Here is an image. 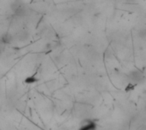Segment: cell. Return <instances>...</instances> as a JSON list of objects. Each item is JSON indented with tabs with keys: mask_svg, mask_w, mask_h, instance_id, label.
<instances>
[{
	"mask_svg": "<svg viewBox=\"0 0 146 130\" xmlns=\"http://www.w3.org/2000/svg\"><path fill=\"white\" fill-rule=\"evenodd\" d=\"M10 8L13 10V12L17 16H23L26 14L27 8V5L22 2L21 0H15L10 4Z\"/></svg>",
	"mask_w": 146,
	"mask_h": 130,
	"instance_id": "cell-1",
	"label": "cell"
},
{
	"mask_svg": "<svg viewBox=\"0 0 146 130\" xmlns=\"http://www.w3.org/2000/svg\"><path fill=\"white\" fill-rule=\"evenodd\" d=\"M11 39H12V37L9 33H4L0 37V43H2L4 45H6V44L9 43L11 42Z\"/></svg>",
	"mask_w": 146,
	"mask_h": 130,
	"instance_id": "cell-2",
	"label": "cell"
},
{
	"mask_svg": "<svg viewBox=\"0 0 146 130\" xmlns=\"http://www.w3.org/2000/svg\"><path fill=\"white\" fill-rule=\"evenodd\" d=\"M37 79L34 78V77H28L27 79H26V83H33L34 82H36Z\"/></svg>",
	"mask_w": 146,
	"mask_h": 130,
	"instance_id": "cell-3",
	"label": "cell"
}]
</instances>
